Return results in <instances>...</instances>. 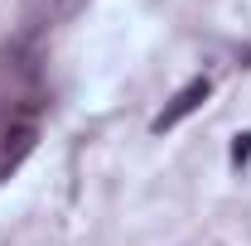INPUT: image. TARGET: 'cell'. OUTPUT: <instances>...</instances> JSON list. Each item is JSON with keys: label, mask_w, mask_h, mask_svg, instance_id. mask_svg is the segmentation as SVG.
I'll return each mask as SVG.
<instances>
[{"label": "cell", "mask_w": 251, "mask_h": 246, "mask_svg": "<svg viewBox=\"0 0 251 246\" xmlns=\"http://www.w3.org/2000/svg\"><path fill=\"white\" fill-rule=\"evenodd\" d=\"M34 145H39V125L34 121H15L10 130H5V140H0V184L34 154Z\"/></svg>", "instance_id": "3957f363"}, {"label": "cell", "mask_w": 251, "mask_h": 246, "mask_svg": "<svg viewBox=\"0 0 251 246\" xmlns=\"http://www.w3.org/2000/svg\"><path fill=\"white\" fill-rule=\"evenodd\" d=\"M208 97H213V77H208V73L188 77L184 87H179V92H174L169 101H164V111H159L155 121H150V130H155V135L174 130V125H179V121H188L193 111H203V106H208Z\"/></svg>", "instance_id": "7a4b0ae2"}, {"label": "cell", "mask_w": 251, "mask_h": 246, "mask_svg": "<svg viewBox=\"0 0 251 246\" xmlns=\"http://www.w3.org/2000/svg\"><path fill=\"white\" fill-rule=\"evenodd\" d=\"M87 10V0H25V10H20V29L10 39V58H39V44L49 39V34L68 25V20H77Z\"/></svg>", "instance_id": "6da1fadb"}, {"label": "cell", "mask_w": 251, "mask_h": 246, "mask_svg": "<svg viewBox=\"0 0 251 246\" xmlns=\"http://www.w3.org/2000/svg\"><path fill=\"white\" fill-rule=\"evenodd\" d=\"M247 159H251V130H247V135H237V145H232V169H242Z\"/></svg>", "instance_id": "277c9868"}]
</instances>
